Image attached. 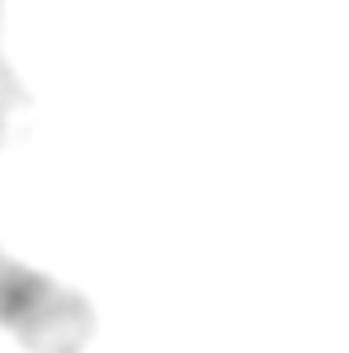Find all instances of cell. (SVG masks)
<instances>
[{"mask_svg": "<svg viewBox=\"0 0 349 353\" xmlns=\"http://www.w3.org/2000/svg\"><path fill=\"white\" fill-rule=\"evenodd\" d=\"M25 103H29V90L21 87V79L12 74V66H8L4 54H0V144H4V136H8L12 115H17Z\"/></svg>", "mask_w": 349, "mask_h": 353, "instance_id": "2", "label": "cell"}, {"mask_svg": "<svg viewBox=\"0 0 349 353\" xmlns=\"http://www.w3.org/2000/svg\"><path fill=\"white\" fill-rule=\"evenodd\" d=\"M0 329L29 353H83L94 337V304L0 247Z\"/></svg>", "mask_w": 349, "mask_h": 353, "instance_id": "1", "label": "cell"}]
</instances>
